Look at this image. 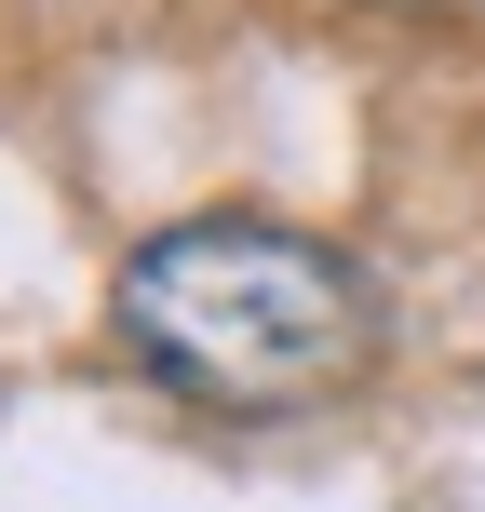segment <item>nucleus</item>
<instances>
[{
  "label": "nucleus",
  "instance_id": "obj_1",
  "mask_svg": "<svg viewBox=\"0 0 485 512\" xmlns=\"http://www.w3.org/2000/svg\"><path fill=\"white\" fill-rule=\"evenodd\" d=\"M122 337L203 405H310L337 391L364 351H378V310H364L351 256H324L310 230H256V216H216V230H162L122 270Z\"/></svg>",
  "mask_w": 485,
  "mask_h": 512
},
{
  "label": "nucleus",
  "instance_id": "obj_2",
  "mask_svg": "<svg viewBox=\"0 0 485 512\" xmlns=\"http://www.w3.org/2000/svg\"><path fill=\"white\" fill-rule=\"evenodd\" d=\"M405 14H485V0H405Z\"/></svg>",
  "mask_w": 485,
  "mask_h": 512
}]
</instances>
